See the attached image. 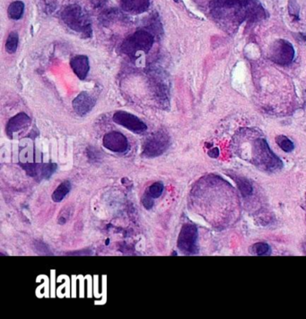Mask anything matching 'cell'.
I'll return each mask as SVG.
<instances>
[{
	"label": "cell",
	"instance_id": "22",
	"mask_svg": "<svg viewBox=\"0 0 306 319\" xmlns=\"http://www.w3.org/2000/svg\"><path fill=\"white\" fill-rule=\"evenodd\" d=\"M288 12L291 17H294V20H299V6L295 0H289Z\"/></svg>",
	"mask_w": 306,
	"mask_h": 319
},
{
	"label": "cell",
	"instance_id": "21",
	"mask_svg": "<svg viewBox=\"0 0 306 319\" xmlns=\"http://www.w3.org/2000/svg\"><path fill=\"white\" fill-rule=\"evenodd\" d=\"M163 188H164V187H163V184H162V183L157 182V183L152 184L151 186L147 190V192H148V193H149L154 199H155V198H159V197L162 195V193H163Z\"/></svg>",
	"mask_w": 306,
	"mask_h": 319
},
{
	"label": "cell",
	"instance_id": "7",
	"mask_svg": "<svg viewBox=\"0 0 306 319\" xmlns=\"http://www.w3.org/2000/svg\"><path fill=\"white\" fill-rule=\"evenodd\" d=\"M294 49L289 41L279 39L270 49V59L278 65H289L294 61Z\"/></svg>",
	"mask_w": 306,
	"mask_h": 319
},
{
	"label": "cell",
	"instance_id": "9",
	"mask_svg": "<svg viewBox=\"0 0 306 319\" xmlns=\"http://www.w3.org/2000/svg\"><path fill=\"white\" fill-rule=\"evenodd\" d=\"M22 168L27 173V175L35 178L37 180L46 179L48 180L50 178V176L53 175L57 170V166L54 163H48V164H39V163H33V164H21Z\"/></svg>",
	"mask_w": 306,
	"mask_h": 319
},
{
	"label": "cell",
	"instance_id": "27",
	"mask_svg": "<svg viewBox=\"0 0 306 319\" xmlns=\"http://www.w3.org/2000/svg\"><path fill=\"white\" fill-rule=\"evenodd\" d=\"M174 1H175V2H178V1H179V0H174Z\"/></svg>",
	"mask_w": 306,
	"mask_h": 319
},
{
	"label": "cell",
	"instance_id": "13",
	"mask_svg": "<svg viewBox=\"0 0 306 319\" xmlns=\"http://www.w3.org/2000/svg\"><path fill=\"white\" fill-rule=\"evenodd\" d=\"M71 69L73 70L74 73L78 77L80 80H85L89 70H90V63L88 58L85 55H78L74 57L70 62Z\"/></svg>",
	"mask_w": 306,
	"mask_h": 319
},
{
	"label": "cell",
	"instance_id": "2",
	"mask_svg": "<svg viewBox=\"0 0 306 319\" xmlns=\"http://www.w3.org/2000/svg\"><path fill=\"white\" fill-rule=\"evenodd\" d=\"M253 160L254 165L269 172L278 171L283 168V162L275 155L265 139L259 138L253 144Z\"/></svg>",
	"mask_w": 306,
	"mask_h": 319
},
{
	"label": "cell",
	"instance_id": "5",
	"mask_svg": "<svg viewBox=\"0 0 306 319\" xmlns=\"http://www.w3.org/2000/svg\"><path fill=\"white\" fill-rule=\"evenodd\" d=\"M170 146V137L164 131H157L153 133L144 144L142 155L147 158H154L163 155Z\"/></svg>",
	"mask_w": 306,
	"mask_h": 319
},
{
	"label": "cell",
	"instance_id": "16",
	"mask_svg": "<svg viewBox=\"0 0 306 319\" xmlns=\"http://www.w3.org/2000/svg\"><path fill=\"white\" fill-rule=\"evenodd\" d=\"M25 4L22 1H15L9 5L8 9L9 17L13 20H19L24 15Z\"/></svg>",
	"mask_w": 306,
	"mask_h": 319
},
{
	"label": "cell",
	"instance_id": "25",
	"mask_svg": "<svg viewBox=\"0 0 306 319\" xmlns=\"http://www.w3.org/2000/svg\"><path fill=\"white\" fill-rule=\"evenodd\" d=\"M208 155L210 157H212V158H217L218 155H219V149L217 147H214L211 150H209Z\"/></svg>",
	"mask_w": 306,
	"mask_h": 319
},
{
	"label": "cell",
	"instance_id": "12",
	"mask_svg": "<svg viewBox=\"0 0 306 319\" xmlns=\"http://www.w3.org/2000/svg\"><path fill=\"white\" fill-rule=\"evenodd\" d=\"M31 124V118L25 113H20L9 120L6 127V132L12 139L15 133L26 130Z\"/></svg>",
	"mask_w": 306,
	"mask_h": 319
},
{
	"label": "cell",
	"instance_id": "15",
	"mask_svg": "<svg viewBox=\"0 0 306 319\" xmlns=\"http://www.w3.org/2000/svg\"><path fill=\"white\" fill-rule=\"evenodd\" d=\"M232 178L235 182L237 187L240 190L242 196L248 197L253 194V185L251 184L249 181L245 179L243 177H240V176H233Z\"/></svg>",
	"mask_w": 306,
	"mask_h": 319
},
{
	"label": "cell",
	"instance_id": "1",
	"mask_svg": "<svg viewBox=\"0 0 306 319\" xmlns=\"http://www.w3.org/2000/svg\"><path fill=\"white\" fill-rule=\"evenodd\" d=\"M209 8L213 17L226 29L266 17L265 10L258 0H211Z\"/></svg>",
	"mask_w": 306,
	"mask_h": 319
},
{
	"label": "cell",
	"instance_id": "18",
	"mask_svg": "<svg viewBox=\"0 0 306 319\" xmlns=\"http://www.w3.org/2000/svg\"><path fill=\"white\" fill-rule=\"evenodd\" d=\"M18 41H19V36L17 32H12L9 33L8 40L6 42V49L9 54H15L17 51L18 47Z\"/></svg>",
	"mask_w": 306,
	"mask_h": 319
},
{
	"label": "cell",
	"instance_id": "19",
	"mask_svg": "<svg viewBox=\"0 0 306 319\" xmlns=\"http://www.w3.org/2000/svg\"><path fill=\"white\" fill-rule=\"evenodd\" d=\"M276 141L282 150H284L286 153H289L294 150V145L293 141L286 136H278L276 139Z\"/></svg>",
	"mask_w": 306,
	"mask_h": 319
},
{
	"label": "cell",
	"instance_id": "17",
	"mask_svg": "<svg viewBox=\"0 0 306 319\" xmlns=\"http://www.w3.org/2000/svg\"><path fill=\"white\" fill-rule=\"evenodd\" d=\"M70 190H71V184L70 181L63 182L57 186V189L52 193V200L55 202H60L70 192Z\"/></svg>",
	"mask_w": 306,
	"mask_h": 319
},
{
	"label": "cell",
	"instance_id": "4",
	"mask_svg": "<svg viewBox=\"0 0 306 319\" xmlns=\"http://www.w3.org/2000/svg\"><path fill=\"white\" fill-rule=\"evenodd\" d=\"M153 44V34L145 30H139L124 41L123 50L129 55H134L137 52H148Z\"/></svg>",
	"mask_w": 306,
	"mask_h": 319
},
{
	"label": "cell",
	"instance_id": "24",
	"mask_svg": "<svg viewBox=\"0 0 306 319\" xmlns=\"http://www.w3.org/2000/svg\"><path fill=\"white\" fill-rule=\"evenodd\" d=\"M87 155H88L89 160L94 161V162L100 160V153H99V151H95V148L87 149Z\"/></svg>",
	"mask_w": 306,
	"mask_h": 319
},
{
	"label": "cell",
	"instance_id": "14",
	"mask_svg": "<svg viewBox=\"0 0 306 319\" xmlns=\"http://www.w3.org/2000/svg\"><path fill=\"white\" fill-rule=\"evenodd\" d=\"M121 9L131 14H141L146 12L149 6V0H120Z\"/></svg>",
	"mask_w": 306,
	"mask_h": 319
},
{
	"label": "cell",
	"instance_id": "6",
	"mask_svg": "<svg viewBox=\"0 0 306 319\" xmlns=\"http://www.w3.org/2000/svg\"><path fill=\"white\" fill-rule=\"evenodd\" d=\"M178 248L184 254H198V228L193 224H185L178 237Z\"/></svg>",
	"mask_w": 306,
	"mask_h": 319
},
{
	"label": "cell",
	"instance_id": "8",
	"mask_svg": "<svg viewBox=\"0 0 306 319\" xmlns=\"http://www.w3.org/2000/svg\"><path fill=\"white\" fill-rule=\"evenodd\" d=\"M113 122L137 134L147 131V126L139 117L125 111H118L113 115Z\"/></svg>",
	"mask_w": 306,
	"mask_h": 319
},
{
	"label": "cell",
	"instance_id": "11",
	"mask_svg": "<svg viewBox=\"0 0 306 319\" xmlns=\"http://www.w3.org/2000/svg\"><path fill=\"white\" fill-rule=\"evenodd\" d=\"M95 103H96V99L94 95H92L88 92L84 91L80 94H78L77 97L74 99L72 105L77 115L79 116H85L94 109Z\"/></svg>",
	"mask_w": 306,
	"mask_h": 319
},
{
	"label": "cell",
	"instance_id": "23",
	"mask_svg": "<svg viewBox=\"0 0 306 319\" xmlns=\"http://www.w3.org/2000/svg\"><path fill=\"white\" fill-rule=\"evenodd\" d=\"M153 199L154 198L147 191L143 196V199H142V204H143L144 207L146 209H151L153 208V206H154V200Z\"/></svg>",
	"mask_w": 306,
	"mask_h": 319
},
{
	"label": "cell",
	"instance_id": "26",
	"mask_svg": "<svg viewBox=\"0 0 306 319\" xmlns=\"http://www.w3.org/2000/svg\"><path fill=\"white\" fill-rule=\"evenodd\" d=\"M300 35H301V38H302L303 41H306V35L305 34H302V33H300Z\"/></svg>",
	"mask_w": 306,
	"mask_h": 319
},
{
	"label": "cell",
	"instance_id": "3",
	"mask_svg": "<svg viewBox=\"0 0 306 319\" xmlns=\"http://www.w3.org/2000/svg\"><path fill=\"white\" fill-rule=\"evenodd\" d=\"M62 20L71 30L83 33L86 36L92 35V27L86 12L78 5L67 7L62 14Z\"/></svg>",
	"mask_w": 306,
	"mask_h": 319
},
{
	"label": "cell",
	"instance_id": "10",
	"mask_svg": "<svg viewBox=\"0 0 306 319\" xmlns=\"http://www.w3.org/2000/svg\"><path fill=\"white\" fill-rule=\"evenodd\" d=\"M102 144L105 148L115 153H124L129 149V141L123 133L111 131L104 136Z\"/></svg>",
	"mask_w": 306,
	"mask_h": 319
},
{
	"label": "cell",
	"instance_id": "20",
	"mask_svg": "<svg viewBox=\"0 0 306 319\" xmlns=\"http://www.w3.org/2000/svg\"><path fill=\"white\" fill-rule=\"evenodd\" d=\"M253 251L257 255H267L270 254V247L265 243H257L253 246Z\"/></svg>",
	"mask_w": 306,
	"mask_h": 319
}]
</instances>
